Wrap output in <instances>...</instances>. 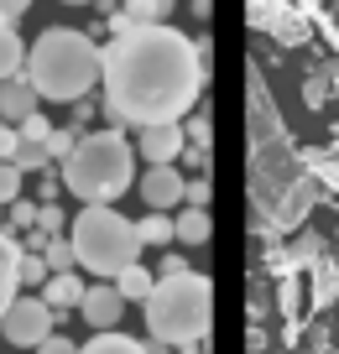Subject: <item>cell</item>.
I'll list each match as a JSON object with an SVG mask.
<instances>
[{"label":"cell","mask_w":339,"mask_h":354,"mask_svg":"<svg viewBox=\"0 0 339 354\" xmlns=\"http://www.w3.org/2000/svg\"><path fill=\"white\" fill-rule=\"evenodd\" d=\"M105 115L115 125H183L204 94L209 63L173 26H136L105 47Z\"/></svg>","instance_id":"obj_1"},{"label":"cell","mask_w":339,"mask_h":354,"mask_svg":"<svg viewBox=\"0 0 339 354\" xmlns=\"http://www.w3.org/2000/svg\"><path fill=\"white\" fill-rule=\"evenodd\" d=\"M105 73V53L94 47L89 32H68V26H53L32 42L26 53V68L21 78L42 94V100H58V104H78L89 88L99 84Z\"/></svg>","instance_id":"obj_2"},{"label":"cell","mask_w":339,"mask_h":354,"mask_svg":"<svg viewBox=\"0 0 339 354\" xmlns=\"http://www.w3.org/2000/svg\"><path fill=\"white\" fill-rule=\"evenodd\" d=\"M136 183V151L121 131H94V136H78L73 156L63 162V188L73 198H84V209L105 203L115 209L125 188Z\"/></svg>","instance_id":"obj_3"},{"label":"cell","mask_w":339,"mask_h":354,"mask_svg":"<svg viewBox=\"0 0 339 354\" xmlns=\"http://www.w3.org/2000/svg\"><path fill=\"white\" fill-rule=\"evenodd\" d=\"M146 308V328H152L157 344H204L209 323H214V287H209L204 271H177V277H162L152 287Z\"/></svg>","instance_id":"obj_4"},{"label":"cell","mask_w":339,"mask_h":354,"mask_svg":"<svg viewBox=\"0 0 339 354\" xmlns=\"http://www.w3.org/2000/svg\"><path fill=\"white\" fill-rule=\"evenodd\" d=\"M68 245H73V261L84 266V271H94L99 281H115L125 266H136V255H141L136 219H125V214L105 209V203H94V209L78 214V219H73V234H68Z\"/></svg>","instance_id":"obj_5"},{"label":"cell","mask_w":339,"mask_h":354,"mask_svg":"<svg viewBox=\"0 0 339 354\" xmlns=\"http://www.w3.org/2000/svg\"><path fill=\"white\" fill-rule=\"evenodd\" d=\"M0 333L16 349H37L42 339H53V308L42 297H16L6 308V318H0Z\"/></svg>","instance_id":"obj_6"},{"label":"cell","mask_w":339,"mask_h":354,"mask_svg":"<svg viewBox=\"0 0 339 354\" xmlns=\"http://www.w3.org/2000/svg\"><path fill=\"white\" fill-rule=\"evenodd\" d=\"M78 313H84V323L94 333H115V323H121V313H125V297L115 292V281H99V287L84 292Z\"/></svg>","instance_id":"obj_7"},{"label":"cell","mask_w":339,"mask_h":354,"mask_svg":"<svg viewBox=\"0 0 339 354\" xmlns=\"http://www.w3.org/2000/svg\"><path fill=\"white\" fill-rule=\"evenodd\" d=\"M183 183H188V177L177 172V167H146L141 198L152 203V214H167V209H177V203H183Z\"/></svg>","instance_id":"obj_8"},{"label":"cell","mask_w":339,"mask_h":354,"mask_svg":"<svg viewBox=\"0 0 339 354\" xmlns=\"http://www.w3.org/2000/svg\"><path fill=\"white\" fill-rule=\"evenodd\" d=\"M136 146H141V156L152 167H173L188 151V136H183V125H152V131H141Z\"/></svg>","instance_id":"obj_9"},{"label":"cell","mask_w":339,"mask_h":354,"mask_svg":"<svg viewBox=\"0 0 339 354\" xmlns=\"http://www.w3.org/2000/svg\"><path fill=\"white\" fill-rule=\"evenodd\" d=\"M37 100H42V94H37L26 78H6V84H0V120H6V125L32 120V115H37Z\"/></svg>","instance_id":"obj_10"},{"label":"cell","mask_w":339,"mask_h":354,"mask_svg":"<svg viewBox=\"0 0 339 354\" xmlns=\"http://www.w3.org/2000/svg\"><path fill=\"white\" fill-rule=\"evenodd\" d=\"M21 240L16 234L0 230V318H6V308L16 302V287H21V277H16V261H21Z\"/></svg>","instance_id":"obj_11"},{"label":"cell","mask_w":339,"mask_h":354,"mask_svg":"<svg viewBox=\"0 0 339 354\" xmlns=\"http://www.w3.org/2000/svg\"><path fill=\"white\" fill-rule=\"evenodd\" d=\"M251 6H256V21H261V26H272V32L282 37V42H303V37H308V26L297 21L293 11H287L282 0H251Z\"/></svg>","instance_id":"obj_12"},{"label":"cell","mask_w":339,"mask_h":354,"mask_svg":"<svg viewBox=\"0 0 339 354\" xmlns=\"http://www.w3.org/2000/svg\"><path fill=\"white\" fill-rule=\"evenodd\" d=\"M84 281L73 277V271H63V277H47V287H42V302L53 308V318H63V313H73L78 302H84Z\"/></svg>","instance_id":"obj_13"},{"label":"cell","mask_w":339,"mask_h":354,"mask_svg":"<svg viewBox=\"0 0 339 354\" xmlns=\"http://www.w3.org/2000/svg\"><path fill=\"white\" fill-rule=\"evenodd\" d=\"M121 16L136 26H167V16H173V0H121Z\"/></svg>","instance_id":"obj_14"},{"label":"cell","mask_w":339,"mask_h":354,"mask_svg":"<svg viewBox=\"0 0 339 354\" xmlns=\"http://www.w3.org/2000/svg\"><path fill=\"white\" fill-rule=\"evenodd\" d=\"M21 68H26V47H21V37H16V26L0 21V84H6V78H21Z\"/></svg>","instance_id":"obj_15"},{"label":"cell","mask_w":339,"mask_h":354,"mask_svg":"<svg viewBox=\"0 0 339 354\" xmlns=\"http://www.w3.org/2000/svg\"><path fill=\"white\" fill-rule=\"evenodd\" d=\"M152 287H157V277L146 271V266H125L121 277H115V292H121L125 302H146V297H152Z\"/></svg>","instance_id":"obj_16"},{"label":"cell","mask_w":339,"mask_h":354,"mask_svg":"<svg viewBox=\"0 0 339 354\" xmlns=\"http://www.w3.org/2000/svg\"><path fill=\"white\" fill-rule=\"evenodd\" d=\"M78 354H146V344L125 333H94L89 344H78Z\"/></svg>","instance_id":"obj_17"},{"label":"cell","mask_w":339,"mask_h":354,"mask_svg":"<svg viewBox=\"0 0 339 354\" xmlns=\"http://www.w3.org/2000/svg\"><path fill=\"white\" fill-rule=\"evenodd\" d=\"M173 234H177L183 245H204V240H209V209H183V214L173 219Z\"/></svg>","instance_id":"obj_18"},{"label":"cell","mask_w":339,"mask_h":354,"mask_svg":"<svg viewBox=\"0 0 339 354\" xmlns=\"http://www.w3.org/2000/svg\"><path fill=\"white\" fill-rule=\"evenodd\" d=\"M136 240L141 245H173V219L167 214H146V219H136Z\"/></svg>","instance_id":"obj_19"},{"label":"cell","mask_w":339,"mask_h":354,"mask_svg":"<svg viewBox=\"0 0 339 354\" xmlns=\"http://www.w3.org/2000/svg\"><path fill=\"white\" fill-rule=\"evenodd\" d=\"M42 261H47V271H53V277H63V271H73V245H68V240H47L42 245Z\"/></svg>","instance_id":"obj_20"},{"label":"cell","mask_w":339,"mask_h":354,"mask_svg":"<svg viewBox=\"0 0 339 354\" xmlns=\"http://www.w3.org/2000/svg\"><path fill=\"white\" fill-rule=\"evenodd\" d=\"M11 162L21 167V172H42L53 156H47V146H42V141H16V156H11Z\"/></svg>","instance_id":"obj_21"},{"label":"cell","mask_w":339,"mask_h":354,"mask_svg":"<svg viewBox=\"0 0 339 354\" xmlns=\"http://www.w3.org/2000/svg\"><path fill=\"white\" fill-rule=\"evenodd\" d=\"M37 209H42V203L16 198V203H11V219H6V234H32V230H37Z\"/></svg>","instance_id":"obj_22"},{"label":"cell","mask_w":339,"mask_h":354,"mask_svg":"<svg viewBox=\"0 0 339 354\" xmlns=\"http://www.w3.org/2000/svg\"><path fill=\"white\" fill-rule=\"evenodd\" d=\"M16 277H21V287H47V277H53V271H47V261H42V255H32V250H26L21 261H16Z\"/></svg>","instance_id":"obj_23"},{"label":"cell","mask_w":339,"mask_h":354,"mask_svg":"<svg viewBox=\"0 0 339 354\" xmlns=\"http://www.w3.org/2000/svg\"><path fill=\"white\" fill-rule=\"evenodd\" d=\"M16 198H21V167L0 162V209H11Z\"/></svg>","instance_id":"obj_24"},{"label":"cell","mask_w":339,"mask_h":354,"mask_svg":"<svg viewBox=\"0 0 339 354\" xmlns=\"http://www.w3.org/2000/svg\"><path fill=\"white\" fill-rule=\"evenodd\" d=\"M73 146H78V136L53 125V136H47V156H53V162H68V156H73Z\"/></svg>","instance_id":"obj_25"},{"label":"cell","mask_w":339,"mask_h":354,"mask_svg":"<svg viewBox=\"0 0 339 354\" xmlns=\"http://www.w3.org/2000/svg\"><path fill=\"white\" fill-rule=\"evenodd\" d=\"M58 230H63V209H58V203H42V209H37V234L58 240Z\"/></svg>","instance_id":"obj_26"},{"label":"cell","mask_w":339,"mask_h":354,"mask_svg":"<svg viewBox=\"0 0 339 354\" xmlns=\"http://www.w3.org/2000/svg\"><path fill=\"white\" fill-rule=\"evenodd\" d=\"M16 136H21V141H42V146H47L53 125H47V115H32V120H21V125H16Z\"/></svg>","instance_id":"obj_27"},{"label":"cell","mask_w":339,"mask_h":354,"mask_svg":"<svg viewBox=\"0 0 339 354\" xmlns=\"http://www.w3.org/2000/svg\"><path fill=\"white\" fill-rule=\"evenodd\" d=\"M183 203H188V209H204V203H209V177H188V183H183Z\"/></svg>","instance_id":"obj_28"},{"label":"cell","mask_w":339,"mask_h":354,"mask_svg":"<svg viewBox=\"0 0 339 354\" xmlns=\"http://www.w3.org/2000/svg\"><path fill=\"white\" fill-rule=\"evenodd\" d=\"M313 172H318V183H329L339 193V156H313Z\"/></svg>","instance_id":"obj_29"},{"label":"cell","mask_w":339,"mask_h":354,"mask_svg":"<svg viewBox=\"0 0 339 354\" xmlns=\"http://www.w3.org/2000/svg\"><path fill=\"white\" fill-rule=\"evenodd\" d=\"M37 354H78V344H73V339H63V333H53V339L37 344Z\"/></svg>","instance_id":"obj_30"},{"label":"cell","mask_w":339,"mask_h":354,"mask_svg":"<svg viewBox=\"0 0 339 354\" xmlns=\"http://www.w3.org/2000/svg\"><path fill=\"white\" fill-rule=\"evenodd\" d=\"M16 141H21V136H16V125L0 120V162H11V156H16Z\"/></svg>","instance_id":"obj_31"},{"label":"cell","mask_w":339,"mask_h":354,"mask_svg":"<svg viewBox=\"0 0 339 354\" xmlns=\"http://www.w3.org/2000/svg\"><path fill=\"white\" fill-rule=\"evenodd\" d=\"M183 136H188V141H193V146H204V151H209V120H204V115H193Z\"/></svg>","instance_id":"obj_32"},{"label":"cell","mask_w":339,"mask_h":354,"mask_svg":"<svg viewBox=\"0 0 339 354\" xmlns=\"http://www.w3.org/2000/svg\"><path fill=\"white\" fill-rule=\"evenodd\" d=\"M324 94H329V68L308 78V104H324Z\"/></svg>","instance_id":"obj_33"},{"label":"cell","mask_w":339,"mask_h":354,"mask_svg":"<svg viewBox=\"0 0 339 354\" xmlns=\"http://www.w3.org/2000/svg\"><path fill=\"white\" fill-rule=\"evenodd\" d=\"M26 6H32V0H0V21H6V26H16V16H21Z\"/></svg>","instance_id":"obj_34"},{"label":"cell","mask_w":339,"mask_h":354,"mask_svg":"<svg viewBox=\"0 0 339 354\" xmlns=\"http://www.w3.org/2000/svg\"><path fill=\"white\" fill-rule=\"evenodd\" d=\"M334 287H339V277L329 271V261H324V271H318V302H324V297H334Z\"/></svg>","instance_id":"obj_35"},{"label":"cell","mask_w":339,"mask_h":354,"mask_svg":"<svg viewBox=\"0 0 339 354\" xmlns=\"http://www.w3.org/2000/svg\"><path fill=\"white\" fill-rule=\"evenodd\" d=\"M146 354H167V344H157V339H152V344H146Z\"/></svg>","instance_id":"obj_36"},{"label":"cell","mask_w":339,"mask_h":354,"mask_svg":"<svg viewBox=\"0 0 339 354\" xmlns=\"http://www.w3.org/2000/svg\"><path fill=\"white\" fill-rule=\"evenodd\" d=\"M63 6H89V0H63Z\"/></svg>","instance_id":"obj_37"}]
</instances>
